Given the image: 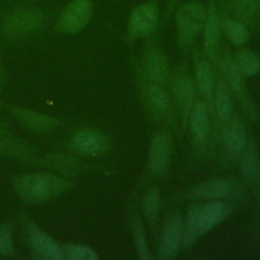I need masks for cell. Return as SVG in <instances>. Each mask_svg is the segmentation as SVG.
<instances>
[{"mask_svg": "<svg viewBox=\"0 0 260 260\" xmlns=\"http://www.w3.org/2000/svg\"><path fill=\"white\" fill-rule=\"evenodd\" d=\"M239 168L242 177L255 188L260 187V157L257 144L248 139L245 147L238 155Z\"/></svg>", "mask_w": 260, "mask_h": 260, "instance_id": "obj_21", "label": "cell"}, {"mask_svg": "<svg viewBox=\"0 0 260 260\" xmlns=\"http://www.w3.org/2000/svg\"><path fill=\"white\" fill-rule=\"evenodd\" d=\"M6 81H7V72L3 64L0 62V90L5 86Z\"/></svg>", "mask_w": 260, "mask_h": 260, "instance_id": "obj_33", "label": "cell"}, {"mask_svg": "<svg viewBox=\"0 0 260 260\" xmlns=\"http://www.w3.org/2000/svg\"><path fill=\"white\" fill-rule=\"evenodd\" d=\"M24 228L28 245L36 254L51 260L65 259L62 246L58 245L49 235L40 230L34 221H26Z\"/></svg>", "mask_w": 260, "mask_h": 260, "instance_id": "obj_14", "label": "cell"}, {"mask_svg": "<svg viewBox=\"0 0 260 260\" xmlns=\"http://www.w3.org/2000/svg\"><path fill=\"white\" fill-rule=\"evenodd\" d=\"M64 256L70 260H95L99 258L95 251L87 245L65 244L62 245Z\"/></svg>", "mask_w": 260, "mask_h": 260, "instance_id": "obj_30", "label": "cell"}, {"mask_svg": "<svg viewBox=\"0 0 260 260\" xmlns=\"http://www.w3.org/2000/svg\"><path fill=\"white\" fill-rule=\"evenodd\" d=\"M202 30L204 54L215 65L221 36L220 12L216 0H207L206 14Z\"/></svg>", "mask_w": 260, "mask_h": 260, "instance_id": "obj_11", "label": "cell"}, {"mask_svg": "<svg viewBox=\"0 0 260 260\" xmlns=\"http://www.w3.org/2000/svg\"><path fill=\"white\" fill-rule=\"evenodd\" d=\"M159 204H160V196H159V191L153 187L149 189L142 202V212L144 215V218L147 220L149 225L154 229L155 222L157 219L158 215V210H159Z\"/></svg>", "mask_w": 260, "mask_h": 260, "instance_id": "obj_29", "label": "cell"}, {"mask_svg": "<svg viewBox=\"0 0 260 260\" xmlns=\"http://www.w3.org/2000/svg\"><path fill=\"white\" fill-rule=\"evenodd\" d=\"M17 195L28 203H42L68 191L73 186L70 179L52 173L37 172L18 175L12 178Z\"/></svg>", "mask_w": 260, "mask_h": 260, "instance_id": "obj_2", "label": "cell"}, {"mask_svg": "<svg viewBox=\"0 0 260 260\" xmlns=\"http://www.w3.org/2000/svg\"><path fill=\"white\" fill-rule=\"evenodd\" d=\"M179 3H180V0H166V4L164 6L162 13H161V23H162V25H165L166 22L169 20V18L172 16V14L176 10Z\"/></svg>", "mask_w": 260, "mask_h": 260, "instance_id": "obj_32", "label": "cell"}, {"mask_svg": "<svg viewBox=\"0 0 260 260\" xmlns=\"http://www.w3.org/2000/svg\"><path fill=\"white\" fill-rule=\"evenodd\" d=\"M174 12L177 44L183 52H188L203 29L206 5L201 1H189L178 5Z\"/></svg>", "mask_w": 260, "mask_h": 260, "instance_id": "obj_3", "label": "cell"}, {"mask_svg": "<svg viewBox=\"0 0 260 260\" xmlns=\"http://www.w3.org/2000/svg\"><path fill=\"white\" fill-rule=\"evenodd\" d=\"M52 12L43 7L18 2L0 14V38L15 42L43 31L52 19Z\"/></svg>", "mask_w": 260, "mask_h": 260, "instance_id": "obj_1", "label": "cell"}, {"mask_svg": "<svg viewBox=\"0 0 260 260\" xmlns=\"http://www.w3.org/2000/svg\"><path fill=\"white\" fill-rule=\"evenodd\" d=\"M11 115L24 127L38 132L51 131L60 125V120L54 116L39 113L20 107H7Z\"/></svg>", "mask_w": 260, "mask_h": 260, "instance_id": "obj_20", "label": "cell"}, {"mask_svg": "<svg viewBox=\"0 0 260 260\" xmlns=\"http://www.w3.org/2000/svg\"><path fill=\"white\" fill-rule=\"evenodd\" d=\"M219 10L260 32V0H216Z\"/></svg>", "mask_w": 260, "mask_h": 260, "instance_id": "obj_12", "label": "cell"}, {"mask_svg": "<svg viewBox=\"0 0 260 260\" xmlns=\"http://www.w3.org/2000/svg\"><path fill=\"white\" fill-rule=\"evenodd\" d=\"M145 104L151 115L158 121L172 123V103L169 93L162 84L150 82L139 76Z\"/></svg>", "mask_w": 260, "mask_h": 260, "instance_id": "obj_9", "label": "cell"}, {"mask_svg": "<svg viewBox=\"0 0 260 260\" xmlns=\"http://www.w3.org/2000/svg\"><path fill=\"white\" fill-rule=\"evenodd\" d=\"M0 153H1V150H0Z\"/></svg>", "mask_w": 260, "mask_h": 260, "instance_id": "obj_35", "label": "cell"}, {"mask_svg": "<svg viewBox=\"0 0 260 260\" xmlns=\"http://www.w3.org/2000/svg\"><path fill=\"white\" fill-rule=\"evenodd\" d=\"M208 107L204 101H196L189 114L188 123L193 140L197 146L206 142L209 128Z\"/></svg>", "mask_w": 260, "mask_h": 260, "instance_id": "obj_24", "label": "cell"}, {"mask_svg": "<svg viewBox=\"0 0 260 260\" xmlns=\"http://www.w3.org/2000/svg\"><path fill=\"white\" fill-rule=\"evenodd\" d=\"M71 148L82 155L99 156L109 147L107 137L95 129H80L71 138Z\"/></svg>", "mask_w": 260, "mask_h": 260, "instance_id": "obj_16", "label": "cell"}, {"mask_svg": "<svg viewBox=\"0 0 260 260\" xmlns=\"http://www.w3.org/2000/svg\"><path fill=\"white\" fill-rule=\"evenodd\" d=\"M232 212V207L218 199L210 200L204 204H198L197 222L200 236L209 233Z\"/></svg>", "mask_w": 260, "mask_h": 260, "instance_id": "obj_18", "label": "cell"}, {"mask_svg": "<svg viewBox=\"0 0 260 260\" xmlns=\"http://www.w3.org/2000/svg\"><path fill=\"white\" fill-rule=\"evenodd\" d=\"M212 112L215 114L217 120L222 124H224L233 116L232 93L223 77L216 81L212 103Z\"/></svg>", "mask_w": 260, "mask_h": 260, "instance_id": "obj_25", "label": "cell"}, {"mask_svg": "<svg viewBox=\"0 0 260 260\" xmlns=\"http://www.w3.org/2000/svg\"><path fill=\"white\" fill-rule=\"evenodd\" d=\"M170 74L173 98L182 114L184 124H187L191 109L196 102L195 81H193L186 66H180Z\"/></svg>", "mask_w": 260, "mask_h": 260, "instance_id": "obj_8", "label": "cell"}, {"mask_svg": "<svg viewBox=\"0 0 260 260\" xmlns=\"http://www.w3.org/2000/svg\"><path fill=\"white\" fill-rule=\"evenodd\" d=\"M238 186L226 178H212L201 182L189 193L190 198L220 200L237 195Z\"/></svg>", "mask_w": 260, "mask_h": 260, "instance_id": "obj_17", "label": "cell"}, {"mask_svg": "<svg viewBox=\"0 0 260 260\" xmlns=\"http://www.w3.org/2000/svg\"><path fill=\"white\" fill-rule=\"evenodd\" d=\"M221 140L222 146L229 154L238 156L241 153L248 140L246 126L241 116L233 114L230 120L223 124Z\"/></svg>", "mask_w": 260, "mask_h": 260, "instance_id": "obj_19", "label": "cell"}, {"mask_svg": "<svg viewBox=\"0 0 260 260\" xmlns=\"http://www.w3.org/2000/svg\"><path fill=\"white\" fill-rule=\"evenodd\" d=\"M0 150L1 153L7 154L22 161H27L32 165L37 159L36 149L22 141L20 138L12 135L5 129L0 127Z\"/></svg>", "mask_w": 260, "mask_h": 260, "instance_id": "obj_22", "label": "cell"}, {"mask_svg": "<svg viewBox=\"0 0 260 260\" xmlns=\"http://www.w3.org/2000/svg\"><path fill=\"white\" fill-rule=\"evenodd\" d=\"M15 254L13 238H12V224L5 222L0 224V256H13Z\"/></svg>", "mask_w": 260, "mask_h": 260, "instance_id": "obj_31", "label": "cell"}, {"mask_svg": "<svg viewBox=\"0 0 260 260\" xmlns=\"http://www.w3.org/2000/svg\"><path fill=\"white\" fill-rule=\"evenodd\" d=\"M234 61L245 77L256 75L260 71V57L250 49H242L233 56Z\"/></svg>", "mask_w": 260, "mask_h": 260, "instance_id": "obj_27", "label": "cell"}, {"mask_svg": "<svg viewBox=\"0 0 260 260\" xmlns=\"http://www.w3.org/2000/svg\"><path fill=\"white\" fill-rule=\"evenodd\" d=\"M215 64L218 67L220 73H222V77L228 83L230 89H232L235 95L239 99L244 110L251 117H254L256 114L255 108L248 94L247 86L245 83V76L238 69L232 54L229 52H218Z\"/></svg>", "mask_w": 260, "mask_h": 260, "instance_id": "obj_7", "label": "cell"}, {"mask_svg": "<svg viewBox=\"0 0 260 260\" xmlns=\"http://www.w3.org/2000/svg\"><path fill=\"white\" fill-rule=\"evenodd\" d=\"M0 106H2V102L1 101H0Z\"/></svg>", "mask_w": 260, "mask_h": 260, "instance_id": "obj_34", "label": "cell"}, {"mask_svg": "<svg viewBox=\"0 0 260 260\" xmlns=\"http://www.w3.org/2000/svg\"><path fill=\"white\" fill-rule=\"evenodd\" d=\"M32 165L54 170L69 177H74L86 170V166L71 155L48 154L41 159H36Z\"/></svg>", "mask_w": 260, "mask_h": 260, "instance_id": "obj_23", "label": "cell"}, {"mask_svg": "<svg viewBox=\"0 0 260 260\" xmlns=\"http://www.w3.org/2000/svg\"><path fill=\"white\" fill-rule=\"evenodd\" d=\"M172 155V141L167 132H158L151 138L148 148L147 164L153 176H161L166 173Z\"/></svg>", "mask_w": 260, "mask_h": 260, "instance_id": "obj_15", "label": "cell"}, {"mask_svg": "<svg viewBox=\"0 0 260 260\" xmlns=\"http://www.w3.org/2000/svg\"><path fill=\"white\" fill-rule=\"evenodd\" d=\"M159 21L158 0H147L133 8L127 25V42L133 44L154 34Z\"/></svg>", "mask_w": 260, "mask_h": 260, "instance_id": "obj_6", "label": "cell"}, {"mask_svg": "<svg viewBox=\"0 0 260 260\" xmlns=\"http://www.w3.org/2000/svg\"><path fill=\"white\" fill-rule=\"evenodd\" d=\"M94 9V0H69L58 12L54 29L62 35L80 34L90 22Z\"/></svg>", "mask_w": 260, "mask_h": 260, "instance_id": "obj_5", "label": "cell"}, {"mask_svg": "<svg viewBox=\"0 0 260 260\" xmlns=\"http://www.w3.org/2000/svg\"><path fill=\"white\" fill-rule=\"evenodd\" d=\"M131 234L133 238V243L138 254V258L141 260H150L152 256L148 248L146 233L140 217H135L133 219L131 225Z\"/></svg>", "mask_w": 260, "mask_h": 260, "instance_id": "obj_28", "label": "cell"}, {"mask_svg": "<svg viewBox=\"0 0 260 260\" xmlns=\"http://www.w3.org/2000/svg\"><path fill=\"white\" fill-rule=\"evenodd\" d=\"M221 20V32L228 38V40L235 46H243L250 39L249 27L242 21L222 13L220 10Z\"/></svg>", "mask_w": 260, "mask_h": 260, "instance_id": "obj_26", "label": "cell"}, {"mask_svg": "<svg viewBox=\"0 0 260 260\" xmlns=\"http://www.w3.org/2000/svg\"><path fill=\"white\" fill-rule=\"evenodd\" d=\"M183 228L184 220L179 211L172 213L165 220L158 243V253L161 259L169 260L178 255L182 247Z\"/></svg>", "mask_w": 260, "mask_h": 260, "instance_id": "obj_10", "label": "cell"}, {"mask_svg": "<svg viewBox=\"0 0 260 260\" xmlns=\"http://www.w3.org/2000/svg\"><path fill=\"white\" fill-rule=\"evenodd\" d=\"M146 39L141 60L137 67L138 75L150 82L164 85L171 73L168 56L157 36L153 34Z\"/></svg>", "mask_w": 260, "mask_h": 260, "instance_id": "obj_4", "label": "cell"}, {"mask_svg": "<svg viewBox=\"0 0 260 260\" xmlns=\"http://www.w3.org/2000/svg\"><path fill=\"white\" fill-rule=\"evenodd\" d=\"M213 63L207 58L205 54L194 50V70H195V85L208 109L212 110L214 89L216 85L215 72Z\"/></svg>", "mask_w": 260, "mask_h": 260, "instance_id": "obj_13", "label": "cell"}]
</instances>
